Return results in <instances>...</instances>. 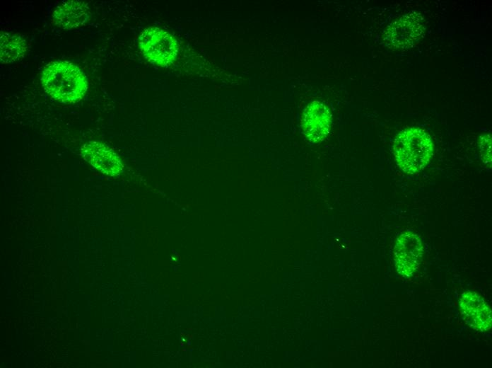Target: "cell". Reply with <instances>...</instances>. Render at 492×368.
Listing matches in <instances>:
<instances>
[{"mask_svg": "<svg viewBox=\"0 0 492 368\" xmlns=\"http://www.w3.org/2000/svg\"><path fill=\"white\" fill-rule=\"evenodd\" d=\"M42 84L53 99L64 103L80 100L88 89L84 73L74 64L63 60L48 63L43 69Z\"/></svg>", "mask_w": 492, "mask_h": 368, "instance_id": "cell-1", "label": "cell"}, {"mask_svg": "<svg viewBox=\"0 0 492 368\" xmlns=\"http://www.w3.org/2000/svg\"><path fill=\"white\" fill-rule=\"evenodd\" d=\"M393 151L397 166L403 171L412 174L421 171L428 163L433 144L425 130L411 127L397 134Z\"/></svg>", "mask_w": 492, "mask_h": 368, "instance_id": "cell-2", "label": "cell"}, {"mask_svg": "<svg viewBox=\"0 0 492 368\" xmlns=\"http://www.w3.org/2000/svg\"><path fill=\"white\" fill-rule=\"evenodd\" d=\"M139 45L147 60L160 67L172 64L178 52V45L173 36L156 27L145 29L139 37Z\"/></svg>", "mask_w": 492, "mask_h": 368, "instance_id": "cell-3", "label": "cell"}, {"mask_svg": "<svg viewBox=\"0 0 492 368\" xmlns=\"http://www.w3.org/2000/svg\"><path fill=\"white\" fill-rule=\"evenodd\" d=\"M424 30L422 16L411 12L393 22L387 29L384 38L387 45L393 47L406 49L421 38Z\"/></svg>", "mask_w": 492, "mask_h": 368, "instance_id": "cell-4", "label": "cell"}, {"mask_svg": "<svg viewBox=\"0 0 492 368\" xmlns=\"http://www.w3.org/2000/svg\"><path fill=\"white\" fill-rule=\"evenodd\" d=\"M423 246L419 236L406 231L396 241L394 248L397 271L404 277L411 276L418 268L423 255Z\"/></svg>", "mask_w": 492, "mask_h": 368, "instance_id": "cell-5", "label": "cell"}, {"mask_svg": "<svg viewBox=\"0 0 492 368\" xmlns=\"http://www.w3.org/2000/svg\"><path fill=\"white\" fill-rule=\"evenodd\" d=\"M332 125V114L323 103L314 100L304 109L301 118V127L305 137L312 143L323 141Z\"/></svg>", "mask_w": 492, "mask_h": 368, "instance_id": "cell-6", "label": "cell"}, {"mask_svg": "<svg viewBox=\"0 0 492 368\" xmlns=\"http://www.w3.org/2000/svg\"><path fill=\"white\" fill-rule=\"evenodd\" d=\"M82 157L93 168L109 176H117L123 170L120 158L106 144L90 141L81 148Z\"/></svg>", "mask_w": 492, "mask_h": 368, "instance_id": "cell-7", "label": "cell"}, {"mask_svg": "<svg viewBox=\"0 0 492 368\" xmlns=\"http://www.w3.org/2000/svg\"><path fill=\"white\" fill-rule=\"evenodd\" d=\"M460 311L465 322L474 330L487 331L491 328V311L477 293L467 292L459 299Z\"/></svg>", "mask_w": 492, "mask_h": 368, "instance_id": "cell-8", "label": "cell"}, {"mask_svg": "<svg viewBox=\"0 0 492 368\" xmlns=\"http://www.w3.org/2000/svg\"><path fill=\"white\" fill-rule=\"evenodd\" d=\"M90 18L87 4L81 1H68L57 6L52 14L55 25L64 29H73L84 25Z\"/></svg>", "mask_w": 492, "mask_h": 368, "instance_id": "cell-9", "label": "cell"}, {"mask_svg": "<svg viewBox=\"0 0 492 368\" xmlns=\"http://www.w3.org/2000/svg\"><path fill=\"white\" fill-rule=\"evenodd\" d=\"M27 50L25 38L16 33H3L0 36V59L8 64L20 59Z\"/></svg>", "mask_w": 492, "mask_h": 368, "instance_id": "cell-10", "label": "cell"}, {"mask_svg": "<svg viewBox=\"0 0 492 368\" xmlns=\"http://www.w3.org/2000/svg\"><path fill=\"white\" fill-rule=\"evenodd\" d=\"M480 152L483 161L485 163L491 164V137L490 134H484L480 138Z\"/></svg>", "mask_w": 492, "mask_h": 368, "instance_id": "cell-11", "label": "cell"}]
</instances>
